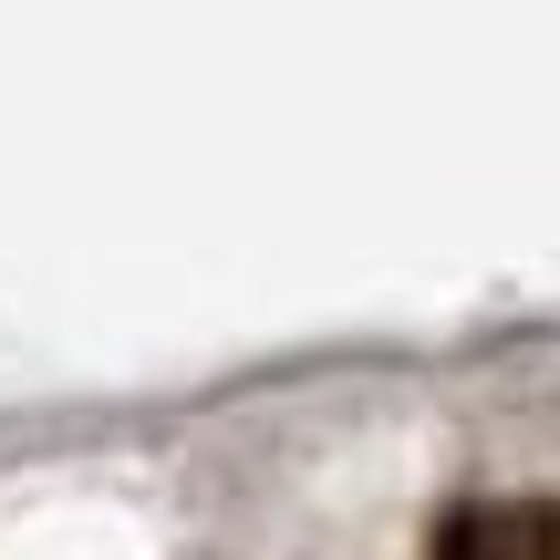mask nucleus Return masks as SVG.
<instances>
[{"mask_svg":"<svg viewBox=\"0 0 560 560\" xmlns=\"http://www.w3.org/2000/svg\"><path fill=\"white\" fill-rule=\"evenodd\" d=\"M509 560H560V509L550 499H520V509H509Z\"/></svg>","mask_w":560,"mask_h":560,"instance_id":"nucleus-2","label":"nucleus"},{"mask_svg":"<svg viewBox=\"0 0 560 560\" xmlns=\"http://www.w3.org/2000/svg\"><path fill=\"white\" fill-rule=\"evenodd\" d=\"M436 560H509V509H446Z\"/></svg>","mask_w":560,"mask_h":560,"instance_id":"nucleus-1","label":"nucleus"}]
</instances>
